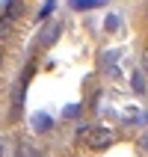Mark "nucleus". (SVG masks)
<instances>
[{
  "label": "nucleus",
  "instance_id": "nucleus-5",
  "mask_svg": "<svg viewBox=\"0 0 148 157\" xmlns=\"http://www.w3.org/2000/svg\"><path fill=\"white\" fill-rule=\"evenodd\" d=\"M15 157H44L42 151L36 148L33 142H18V148H15Z\"/></svg>",
  "mask_w": 148,
  "mask_h": 157
},
{
  "label": "nucleus",
  "instance_id": "nucleus-2",
  "mask_svg": "<svg viewBox=\"0 0 148 157\" xmlns=\"http://www.w3.org/2000/svg\"><path fill=\"white\" fill-rule=\"evenodd\" d=\"M21 12H24V3H21V0H12V3L0 12V36H6L9 30H12V24L21 18Z\"/></svg>",
  "mask_w": 148,
  "mask_h": 157
},
{
  "label": "nucleus",
  "instance_id": "nucleus-6",
  "mask_svg": "<svg viewBox=\"0 0 148 157\" xmlns=\"http://www.w3.org/2000/svg\"><path fill=\"white\" fill-rule=\"evenodd\" d=\"M33 128H36L39 133H42V131H51V128H53L51 116H47V113H36V116H33Z\"/></svg>",
  "mask_w": 148,
  "mask_h": 157
},
{
  "label": "nucleus",
  "instance_id": "nucleus-1",
  "mask_svg": "<svg viewBox=\"0 0 148 157\" xmlns=\"http://www.w3.org/2000/svg\"><path fill=\"white\" fill-rule=\"evenodd\" d=\"M80 140H86L89 148L104 151V148H110V145L116 142V131H113V128H101V124H95V128H83V131H80Z\"/></svg>",
  "mask_w": 148,
  "mask_h": 157
},
{
  "label": "nucleus",
  "instance_id": "nucleus-3",
  "mask_svg": "<svg viewBox=\"0 0 148 157\" xmlns=\"http://www.w3.org/2000/svg\"><path fill=\"white\" fill-rule=\"evenodd\" d=\"M59 33H62V24H59V21H47V24L42 27V33H39V42H42L44 48H51V44L59 39Z\"/></svg>",
  "mask_w": 148,
  "mask_h": 157
},
{
  "label": "nucleus",
  "instance_id": "nucleus-9",
  "mask_svg": "<svg viewBox=\"0 0 148 157\" xmlns=\"http://www.w3.org/2000/svg\"><path fill=\"white\" fill-rule=\"evenodd\" d=\"M142 74H145V77H148V48H145V51H142Z\"/></svg>",
  "mask_w": 148,
  "mask_h": 157
},
{
  "label": "nucleus",
  "instance_id": "nucleus-11",
  "mask_svg": "<svg viewBox=\"0 0 148 157\" xmlns=\"http://www.w3.org/2000/svg\"><path fill=\"white\" fill-rule=\"evenodd\" d=\"M0 154H3V145H0Z\"/></svg>",
  "mask_w": 148,
  "mask_h": 157
},
{
  "label": "nucleus",
  "instance_id": "nucleus-4",
  "mask_svg": "<svg viewBox=\"0 0 148 157\" xmlns=\"http://www.w3.org/2000/svg\"><path fill=\"white\" fill-rule=\"evenodd\" d=\"M119 59H122V51L119 48H110V51L101 53V71H107V74H116V68H119Z\"/></svg>",
  "mask_w": 148,
  "mask_h": 157
},
{
  "label": "nucleus",
  "instance_id": "nucleus-12",
  "mask_svg": "<svg viewBox=\"0 0 148 157\" xmlns=\"http://www.w3.org/2000/svg\"><path fill=\"white\" fill-rule=\"evenodd\" d=\"M0 62H3V53H0Z\"/></svg>",
  "mask_w": 148,
  "mask_h": 157
},
{
  "label": "nucleus",
  "instance_id": "nucleus-10",
  "mask_svg": "<svg viewBox=\"0 0 148 157\" xmlns=\"http://www.w3.org/2000/svg\"><path fill=\"white\" fill-rule=\"evenodd\" d=\"M139 145H142V148H145V151H148V128H145V131H142V133H139Z\"/></svg>",
  "mask_w": 148,
  "mask_h": 157
},
{
  "label": "nucleus",
  "instance_id": "nucleus-7",
  "mask_svg": "<svg viewBox=\"0 0 148 157\" xmlns=\"http://www.w3.org/2000/svg\"><path fill=\"white\" fill-rule=\"evenodd\" d=\"M131 86H133V92H136V95H142V92H145V74H142V71H136V74L131 77Z\"/></svg>",
  "mask_w": 148,
  "mask_h": 157
},
{
  "label": "nucleus",
  "instance_id": "nucleus-8",
  "mask_svg": "<svg viewBox=\"0 0 148 157\" xmlns=\"http://www.w3.org/2000/svg\"><path fill=\"white\" fill-rule=\"evenodd\" d=\"M119 27H122V18L110 12V15H107V21H104V30H107V33H116Z\"/></svg>",
  "mask_w": 148,
  "mask_h": 157
}]
</instances>
